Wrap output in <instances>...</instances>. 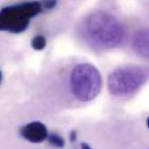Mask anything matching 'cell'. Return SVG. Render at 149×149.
<instances>
[{
  "label": "cell",
  "instance_id": "cell-1",
  "mask_svg": "<svg viewBox=\"0 0 149 149\" xmlns=\"http://www.w3.org/2000/svg\"><path fill=\"white\" fill-rule=\"evenodd\" d=\"M83 33L87 41L102 49H111L119 45L123 38L122 24L106 12H93L83 22Z\"/></svg>",
  "mask_w": 149,
  "mask_h": 149
},
{
  "label": "cell",
  "instance_id": "cell-2",
  "mask_svg": "<svg viewBox=\"0 0 149 149\" xmlns=\"http://www.w3.org/2000/svg\"><path fill=\"white\" fill-rule=\"evenodd\" d=\"M70 86L76 99L90 101L100 92L101 76L93 65L87 63L78 64L70 74Z\"/></svg>",
  "mask_w": 149,
  "mask_h": 149
},
{
  "label": "cell",
  "instance_id": "cell-3",
  "mask_svg": "<svg viewBox=\"0 0 149 149\" xmlns=\"http://www.w3.org/2000/svg\"><path fill=\"white\" fill-rule=\"evenodd\" d=\"M42 9V5L38 1L5 7L0 10V30L21 33L27 29L30 19L40 14Z\"/></svg>",
  "mask_w": 149,
  "mask_h": 149
},
{
  "label": "cell",
  "instance_id": "cell-4",
  "mask_svg": "<svg viewBox=\"0 0 149 149\" xmlns=\"http://www.w3.org/2000/svg\"><path fill=\"white\" fill-rule=\"evenodd\" d=\"M146 71L139 66H123L114 70L107 80L113 95H127L137 91L146 81Z\"/></svg>",
  "mask_w": 149,
  "mask_h": 149
},
{
  "label": "cell",
  "instance_id": "cell-5",
  "mask_svg": "<svg viewBox=\"0 0 149 149\" xmlns=\"http://www.w3.org/2000/svg\"><path fill=\"white\" fill-rule=\"evenodd\" d=\"M20 133L23 139H26L27 141H29L31 143H41V142L45 141L48 137V134H49L44 123H42L40 121H33V122L24 125L21 128Z\"/></svg>",
  "mask_w": 149,
  "mask_h": 149
},
{
  "label": "cell",
  "instance_id": "cell-6",
  "mask_svg": "<svg viewBox=\"0 0 149 149\" xmlns=\"http://www.w3.org/2000/svg\"><path fill=\"white\" fill-rule=\"evenodd\" d=\"M133 47L140 56L149 59V29H141L134 35Z\"/></svg>",
  "mask_w": 149,
  "mask_h": 149
},
{
  "label": "cell",
  "instance_id": "cell-7",
  "mask_svg": "<svg viewBox=\"0 0 149 149\" xmlns=\"http://www.w3.org/2000/svg\"><path fill=\"white\" fill-rule=\"evenodd\" d=\"M47 140L49 141V143L52 147H56V148H63L65 146V140L59 134H57V133H50V134H48Z\"/></svg>",
  "mask_w": 149,
  "mask_h": 149
},
{
  "label": "cell",
  "instance_id": "cell-8",
  "mask_svg": "<svg viewBox=\"0 0 149 149\" xmlns=\"http://www.w3.org/2000/svg\"><path fill=\"white\" fill-rule=\"evenodd\" d=\"M45 44H47V41L44 38V36L42 35H36L33 41H31V47L35 49V50H42L45 48Z\"/></svg>",
  "mask_w": 149,
  "mask_h": 149
},
{
  "label": "cell",
  "instance_id": "cell-9",
  "mask_svg": "<svg viewBox=\"0 0 149 149\" xmlns=\"http://www.w3.org/2000/svg\"><path fill=\"white\" fill-rule=\"evenodd\" d=\"M41 5H42V8L51 9V8L55 7V5H56V0H42Z\"/></svg>",
  "mask_w": 149,
  "mask_h": 149
},
{
  "label": "cell",
  "instance_id": "cell-10",
  "mask_svg": "<svg viewBox=\"0 0 149 149\" xmlns=\"http://www.w3.org/2000/svg\"><path fill=\"white\" fill-rule=\"evenodd\" d=\"M70 140L73 142V141H76V132L74 130H72L71 133H70Z\"/></svg>",
  "mask_w": 149,
  "mask_h": 149
},
{
  "label": "cell",
  "instance_id": "cell-11",
  "mask_svg": "<svg viewBox=\"0 0 149 149\" xmlns=\"http://www.w3.org/2000/svg\"><path fill=\"white\" fill-rule=\"evenodd\" d=\"M80 149H93V148L90 147L87 143H81V144H80Z\"/></svg>",
  "mask_w": 149,
  "mask_h": 149
},
{
  "label": "cell",
  "instance_id": "cell-12",
  "mask_svg": "<svg viewBox=\"0 0 149 149\" xmlns=\"http://www.w3.org/2000/svg\"><path fill=\"white\" fill-rule=\"evenodd\" d=\"M147 127L149 128V116H148V119H147Z\"/></svg>",
  "mask_w": 149,
  "mask_h": 149
},
{
  "label": "cell",
  "instance_id": "cell-13",
  "mask_svg": "<svg viewBox=\"0 0 149 149\" xmlns=\"http://www.w3.org/2000/svg\"><path fill=\"white\" fill-rule=\"evenodd\" d=\"M1 80H2V73H1V71H0V83H1Z\"/></svg>",
  "mask_w": 149,
  "mask_h": 149
}]
</instances>
